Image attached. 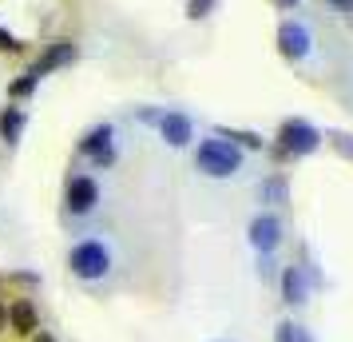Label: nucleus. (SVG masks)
I'll return each instance as SVG.
<instances>
[{
	"instance_id": "39448f33",
	"label": "nucleus",
	"mask_w": 353,
	"mask_h": 342,
	"mask_svg": "<svg viewBox=\"0 0 353 342\" xmlns=\"http://www.w3.org/2000/svg\"><path fill=\"white\" fill-rule=\"evenodd\" d=\"M278 48H282V56H290V60H302L305 52H310V32H305V24L286 20V24L278 28Z\"/></svg>"
},
{
	"instance_id": "9d476101",
	"label": "nucleus",
	"mask_w": 353,
	"mask_h": 342,
	"mask_svg": "<svg viewBox=\"0 0 353 342\" xmlns=\"http://www.w3.org/2000/svg\"><path fill=\"white\" fill-rule=\"evenodd\" d=\"M4 319L12 323V330H17V334H36V310H32V303H28V298H17L12 307L4 310Z\"/></svg>"
},
{
	"instance_id": "f8f14e48",
	"label": "nucleus",
	"mask_w": 353,
	"mask_h": 342,
	"mask_svg": "<svg viewBox=\"0 0 353 342\" xmlns=\"http://www.w3.org/2000/svg\"><path fill=\"white\" fill-rule=\"evenodd\" d=\"M20 128H24V112L20 108H4L0 112V135H4V144H17Z\"/></svg>"
},
{
	"instance_id": "6e6552de",
	"label": "nucleus",
	"mask_w": 353,
	"mask_h": 342,
	"mask_svg": "<svg viewBox=\"0 0 353 342\" xmlns=\"http://www.w3.org/2000/svg\"><path fill=\"white\" fill-rule=\"evenodd\" d=\"M83 155H92V160L103 167V163H112V128L108 124H99V128H92L88 135H83V144H80Z\"/></svg>"
},
{
	"instance_id": "aec40b11",
	"label": "nucleus",
	"mask_w": 353,
	"mask_h": 342,
	"mask_svg": "<svg viewBox=\"0 0 353 342\" xmlns=\"http://www.w3.org/2000/svg\"><path fill=\"white\" fill-rule=\"evenodd\" d=\"M330 4H337V8H353V0H330Z\"/></svg>"
},
{
	"instance_id": "20e7f679",
	"label": "nucleus",
	"mask_w": 353,
	"mask_h": 342,
	"mask_svg": "<svg viewBox=\"0 0 353 342\" xmlns=\"http://www.w3.org/2000/svg\"><path fill=\"white\" fill-rule=\"evenodd\" d=\"M96 199H99L96 180H88V175H76V180L68 183V211H72V215H88L92 207H96Z\"/></svg>"
},
{
	"instance_id": "1a4fd4ad",
	"label": "nucleus",
	"mask_w": 353,
	"mask_h": 342,
	"mask_svg": "<svg viewBox=\"0 0 353 342\" xmlns=\"http://www.w3.org/2000/svg\"><path fill=\"white\" fill-rule=\"evenodd\" d=\"M159 131H163V140H167L171 147H187V144H191V120H187V115H179V112L163 115Z\"/></svg>"
},
{
	"instance_id": "dca6fc26",
	"label": "nucleus",
	"mask_w": 353,
	"mask_h": 342,
	"mask_svg": "<svg viewBox=\"0 0 353 342\" xmlns=\"http://www.w3.org/2000/svg\"><path fill=\"white\" fill-rule=\"evenodd\" d=\"M266 196H270L274 203H286V183H282V180H270V183H266Z\"/></svg>"
},
{
	"instance_id": "2eb2a0df",
	"label": "nucleus",
	"mask_w": 353,
	"mask_h": 342,
	"mask_svg": "<svg viewBox=\"0 0 353 342\" xmlns=\"http://www.w3.org/2000/svg\"><path fill=\"white\" fill-rule=\"evenodd\" d=\"M274 342H298V326H294V323H278V334H274Z\"/></svg>"
},
{
	"instance_id": "4be33fe9",
	"label": "nucleus",
	"mask_w": 353,
	"mask_h": 342,
	"mask_svg": "<svg viewBox=\"0 0 353 342\" xmlns=\"http://www.w3.org/2000/svg\"><path fill=\"white\" fill-rule=\"evenodd\" d=\"M0 330H4V307H0Z\"/></svg>"
},
{
	"instance_id": "7ed1b4c3",
	"label": "nucleus",
	"mask_w": 353,
	"mask_h": 342,
	"mask_svg": "<svg viewBox=\"0 0 353 342\" xmlns=\"http://www.w3.org/2000/svg\"><path fill=\"white\" fill-rule=\"evenodd\" d=\"M278 140H282V151H290V155H310V151H318L321 131L310 128L305 120H286L282 131H278Z\"/></svg>"
},
{
	"instance_id": "9b49d317",
	"label": "nucleus",
	"mask_w": 353,
	"mask_h": 342,
	"mask_svg": "<svg viewBox=\"0 0 353 342\" xmlns=\"http://www.w3.org/2000/svg\"><path fill=\"white\" fill-rule=\"evenodd\" d=\"M282 294H286V303H305V283H302V271L298 267H286L282 271Z\"/></svg>"
},
{
	"instance_id": "a211bd4d",
	"label": "nucleus",
	"mask_w": 353,
	"mask_h": 342,
	"mask_svg": "<svg viewBox=\"0 0 353 342\" xmlns=\"http://www.w3.org/2000/svg\"><path fill=\"white\" fill-rule=\"evenodd\" d=\"M334 140H337V147H341L345 155H353V144H350V140H345V135H334Z\"/></svg>"
},
{
	"instance_id": "ddd939ff",
	"label": "nucleus",
	"mask_w": 353,
	"mask_h": 342,
	"mask_svg": "<svg viewBox=\"0 0 353 342\" xmlns=\"http://www.w3.org/2000/svg\"><path fill=\"white\" fill-rule=\"evenodd\" d=\"M36 84H40V80H36L32 72H24V76H20L17 84H12V96H28V92H32Z\"/></svg>"
},
{
	"instance_id": "412c9836",
	"label": "nucleus",
	"mask_w": 353,
	"mask_h": 342,
	"mask_svg": "<svg viewBox=\"0 0 353 342\" xmlns=\"http://www.w3.org/2000/svg\"><path fill=\"white\" fill-rule=\"evenodd\" d=\"M36 342H52V339H48V334H36Z\"/></svg>"
},
{
	"instance_id": "f3484780",
	"label": "nucleus",
	"mask_w": 353,
	"mask_h": 342,
	"mask_svg": "<svg viewBox=\"0 0 353 342\" xmlns=\"http://www.w3.org/2000/svg\"><path fill=\"white\" fill-rule=\"evenodd\" d=\"M0 52H20V40L12 32H4V28H0Z\"/></svg>"
},
{
	"instance_id": "f03ea898",
	"label": "nucleus",
	"mask_w": 353,
	"mask_h": 342,
	"mask_svg": "<svg viewBox=\"0 0 353 342\" xmlns=\"http://www.w3.org/2000/svg\"><path fill=\"white\" fill-rule=\"evenodd\" d=\"M68 267H72V275H80V278H103L108 275V267H112V255H108V247L103 243L88 239V243L72 247Z\"/></svg>"
},
{
	"instance_id": "0eeeda50",
	"label": "nucleus",
	"mask_w": 353,
	"mask_h": 342,
	"mask_svg": "<svg viewBox=\"0 0 353 342\" xmlns=\"http://www.w3.org/2000/svg\"><path fill=\"white\" fill-rule=\"evenodd\" d=\"M250 243H254V251L270 255L274 247L282 243V223L274 215H258L254 223H250Z\"/></svg>"
},
{
	"instance_id": "6ab92c4d",
	"label": "nucleus",
	"mask_w": 353,
	"mask_h": 342,
	"mask_svg": "<svg viewBox=\"0 0 353 342\" xmlns=\"http://www.w3.org/2000/svg\"><path fill=\"white\" fill-rule=\"evenodd\" d=\"M278 8H298V0H274Z\"/></svg>"
},
{
	"instance_id": "4468645a",
	"label": "nucleus",
	"mask_w": 353,
	"mask_h": 342,
	"mask_svg": "<svg viewBox=\"0 0 353 342\" xmlns=\"http://www.w3.org/2000/svg\"><path fill=\"white\" fill-rule=\"evenodd\" d=\"M210 8H214V0H191V4H187V17L199 20V17H207Z\"/></svg>"
},
{
	"instance_id": "f257e3e1",
	"label": "nucleus",
	"mask_w": 353,
	"mask_h": 342,
	"mask_svg": "<svg viewBox=\"0 0 353 342\" xmlns=\"http://www.w3.org/2000/svg\"><path fill=\"white\" fill-rule=\"evenodd\" d=\"M194 163H199V171H207L210 180H226V175H234L242 167V151L230 140H207L194 151Z\"/></svg>"
},
{
	"instance_id": "423d86ee",
	"label": "nucleus",
	"mask_w": 353,
	"mask_h": 342,
	"mask_svg": "<svg viewBox=\"0 0 353 342\" xmlns=\"http://www.w3.org/2000/svg\"><path fill=\"white\" fill-rule=\"evenodd\" d=\"M72 60H76V44H72V40H56V44H48V52H44L28 72L40 80V76H48L52 68H64V64H72Z\"/></svg>"
}]
</instances>
